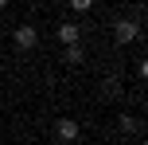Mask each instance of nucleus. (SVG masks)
Returning <instances> with one entry per match:
<instances>
[{
    "mask_svg": "<svg viewBox=\"0 0 148 145\" xmlns=\"http://www.w3.org/2000/svg\"><path fill=\"white\" fill-rule=\"evenodd\" d=\"M113 35H117V43H133V39L140 35V28H136V24H129V20H121V24H117V31H113Z\"/></svg>",
    "mask_w": 148,
    "mask_h": 145,
    "instance_id": "obj_1",
    "label": "nucleus"
},
{
    "mask_svg": "<svg viewBox=\"0 0 148 145\" xmlns=\"http://www.w3.org/2000/svg\"><path fill=\"white\" fill-rule=\"evenodd\" d=\"M39 31L31 28V24H23V28H16V47H35Z\"/></svg>",
    "mask_w": 148,
    "mask_h": 145,
    "instance_id": "obj_2",
    "label": "nucleus"
},
{
    "mask_svg": "<svg viewBox=\"0 0 148 145\" xmlns=\"http://www.w3.org/2000/svg\"><path fill=\"white\" fill-rule=\"evenodd\" d=\"M55 133H59L62 141H74V137H78V122H70V118H62V122L55 126Z\"/></svg>",
    "mask_w": 148,
    "mask_h": 145,
    "instance_id": "obj_3",
    "label": "nucleus"
},
{
    "mask_svg": "<svg viewBox=\"0 0 148 145\" xmlns=\"http://www.w3.org/2000/svg\"><path fill=\"white\" fill-rule=\"evenodd\" d=\"M78 35H82V28H78V24H62V28H59V39H62L66 47L78 43Z\"/></svg>",
    "mask_w": 148,
    "mask_h": 145,
    "instance_id": "obj_4",
    "label": "nucleus"
},
{
    "mask_svg": "<svg viewBox=\"0 0 148 145\" xmlns=\"http://www.w3.org/2000/svg\"><path fill=\"white\" fill-rule=\"evenodd\" d=\"M82 59H86V51H82L78 43H74V47H66V63H74V67H78Z\"/></svg>",
    "mask_w": 148,
    "mask_h": 145,
    "instance_id": "obj_5",
    "label": "nucleus"
},
{
    "mask_svg": "<svg viewBox=\"0 0 148 145\" xmlns=\"http://www.w3.org/2000/svg\"><path fill=\"white\" fill-rule=\"evenodd\" d=\"M121 130H125V133H136V130H140V122H136V118H129V114H125V118H121Z\"/></svg>",
    "mask_w": 148,
    "mask_h": 145,
    "instance_id": "obj_6",
    "label": "nucleus"
}]
</instances>
